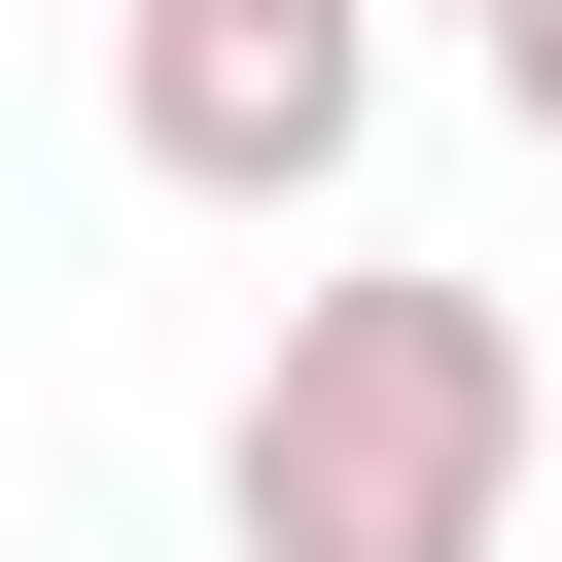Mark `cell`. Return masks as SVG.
I'll list each match as a JSON object with an SVG mask.
<instances>
[{"label": "cell", "instance_id": "obj_4", "mask_svg": "<svg viewBox=\"0 0 562 562\" xmlns=\"http://www.w3.org/2000/svg\"><path fill=\"white\" fill-rule=\"evenodd\" d=\"M527 527H562V351H527Z\"/></svg>", "mask_w": 562, "mask_h": 562}, {"label": "cell", "instance_id": "obj_1", "mask_svg": "<svg viewBox=\"0 0 562 562\" xmlns=\"http://www.w3.org/2000/svg\"><path fill=\"white\" fill-rule=\"evenodd\" d=\"M211 562H527V316L422 246H316L211 422Z\"/></svg>", "mask_w": 562, "mask_h": 562}, {"label": "cell", "instance_id": "obj_2", "mask_svg": "<svg viewBox=\"0 0 562 562\" xmlns=\"http://www.w3.org/2000/svg\"><path fill=\"white\" fill-rule=\"evenodd\" d=\"M105 140H140L176 211H351L386 0H105Z\"/></svg>", "mask_w": 562, "mask_h": 562}, {"label": "cell", "instance_id": "obj_3", "mask_svg": "<svg viewBox=\"0 0 562 562\" xmlns=\"http://www.w3.org/2000/svg\"><path fill=\"white\" fill-rule=\"evenodd\" d=\"M457 105H492V140L562 176V0H457Z\"/></svg>", "mask_w": 562, "mask_h": 562}]
</instances>
